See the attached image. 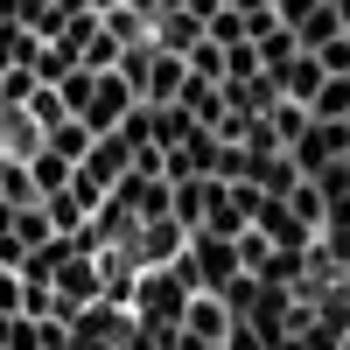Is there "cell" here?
<instances>
[{
	"label": "cell",
	"mask_w": 350,
	"mask_h": 350,
	"mask_svg": "<svg viewBox=\"0 0 350 350\" xmlns=\"http://www.w3.org/2000/svg\"><path fill=\"white\" fill-rule=\"evenodd\" d=\"M133 329H175L183 323V308H189V287L175 267H140L133 273Z\"/></svg>",
	"instance_id": "1"
},
{
	"label": "cell",
	"mask_w": 350,
	"mask_h": 350,
	"mask_svg": "<svg viewBox=\"0 0 350 350\" xmlns=\"http://www.w3.org/2000/svg\"><path fill=\"white\" fill-rule=\"evenodd\" d=\"M126 112H133V84H126L120 70H92V98H84L77 126H84V133H112Z\"/></svg>",
	"instance_id": "2"
},
{
	"label": "cell",
	"mask_w": 350,
	"mask_h": 350,
	"mask_svg": "<svg viewBox=\"0 0 350 350\" xmlns=\"http://www.w3.org/2000/svg\"><path fill=\"white\" fill-rule=\"evenodd\" d=\"M183 245H189V231L175 224V217H148V224H133V239H126L133 267H175Z\"/></svg>",
	"instance_id": "3"
},
{
	"label": "cell",
	"mask_w": 350,
	"mask_h": 350,
	"mask_svg": "<svg viewBox=\"0 0 350 350\" xmlns=\"http://www.w3.org/2000/svg\"><path fill=\"white\" fill-rule=\"evenodd\" d=\"M252 231H259V239H267V245H280V252H308V245H315V231H308V224H301L295 211H287L280 196H267V203H259Z\"/></svg>",
	"instance_id": "4"
},
{
	"label": "cell",
	"mask_w": 350,
	"mask_h": 350,
	"mask_svg": "<svg viewBox=\"0 0 350 350\" xmlns=\"http://www.w3.org/2000/svg\"><path fill=\"white\" fill-rule=\"evenodd\" d=\"M183 77H189V64H183V56H168V49H154V42H148V70H140V98H148V105H175V92H183Z\"/></svg>",
	"instance_id": "5"
},
{
	"label": "cell",
	"mask_w": 350,
	"mask_h": 350,
	"mask_svg": "<svg viewBox=\"0 0 350 350\" xmlns=\"http://www.w3.org/2000/svg\"><path fill=\"white\" fill-rule=\"evenodd\" d=\"M148 42H154V49H168V56H189V49L203 42V21H196L189 8H161V14H154V28H148Z\"/></svg>",
	"instance_id": "6"
},
{
	"label": "cell",
	"mask_w": 350,
	"mask_h": 350,
	"mask_svg": "<svg viewBox=\"0 0 350 350\" xmlns=\"http://www.w3.org/2000/svg\"><path fill=\"white\" fill-rule=\"evenodd\" d=\"M183 329H189V336H203V343H224L231 315H224V301H217V295H189V308H183Z\"/></svg>",
	"instance_id": "7"
},
{
	"label": "cell",
	"mask_w": 350,
	"mask_h": 350,
	"mask_svg": "<svg viewBox=\"0 0 350 350\" xmlns=\"http://www.w3.org/2000/svg\"><path fill=\"white\" fill-rule=\"evenodd\" d=\"M315 84H323V64H315L308 49H301L287 70H273V92H280V98H295V105H308V98H315Z\"/></svg>",
	"instance_id": "8"
},
{
	"label": "cell",
	"mask_w": 350,
	"mask_h": 350,
	"mask_svg": "<svg viewBox=\"0 0 350 350\" xmlns=\"http://www.w3.org/2000/svg\"><path fill=\"white\" fill-rule=\"evenodd\" d=\"M42 217H49V231H56V239H77V231L92 224V211H84V203H77L70 189H56V196H42Z\"/></svg>",
	"instance_id": "9"
},
{
	"label": "cell",
	"mask_w": 350,
	"mask_h": 350,
	"mask_svg": "<svg viewBox=\"0 0 350 350\" xmlns=\"http://www.w3.org/2000/svg\"><path fill=\"white\" fill-rule=\"evenodd\" d=\"M8 239H14L21 252H36L42 239H56L49 217H42V203H14V211H8Z\"/></svg>",
	"instance_id": "10"
},
{
	"label": "cell",
	"mask_w": 350,
	"mask_h": 350,
	"mask_svg": "<svg viewBox=\"0 0 350 350\" xmlns=\"http://www.w3.org/2000/svg\"><path fill=\"white\" fill-rule=\"evenodd\" d=\"M28 189H36V203H42V196H56V189H70V161L36 148V154H28Z\"/></svg>",
	"instance_id": "11"
},
{
	"label": "cell",
	"mask_w": 350,
	"mask_h": 350,
	"mask_svg": "<svg viewBox=\"0 0 350 350\" xmlns=\"http://www.w3.org/2000/svg\"><path fill=\"white\" fill-rule=\"evenodd\" d=\"M259 120H267V133L280 140V148H295V140H301V126H308V105L280 98V105H267V112H259Z\"/></svg>",
	"instance_id": "12"
},
{
	"label": "cell",
	"mask_w": 350,
	"mask_h": 350,
	"mask_svg": "<svg viewBox=\"0 0 350 350\" xmlns=\"http://www.w3.org/2000/svg\"><path fill=\"white\" fill-rule=\"evenodd\" d=\"M308 120H350V77H323V84H315Z\"/></svg>",
	"instance_id": "13"
},
{
	"label": "cell",
	"mask_w": 350,
	"mask_h": 350,
	"mask_svg": "<svg viewBox=\"0 0 350 350\" xmlns=\"http://www.w3.org/2000/svg\"><path fill=\"white\" fill-rule=\"evenodd\" d=\"M42 154H64V161L77 168L84 154H92V133H84L77 120H64V126H49V133H42Z\"/></svg>",
	"instance_id": "14"
},
{
	"label": "cell",
	"mask_w": 350,
	"mask_h": 350,
	"mask_svg": "<svg viewBox=\"0 0 350 350\" xmlns=\"http://www.w3.org/2000/svg\"><path fill=\"white\" fill-rule=\"evenodd\" d=\"M21 112H28V126H36V133H49V126H64V120H70V112H64V98H56V84H36Z\"/></svg>",
	"instance_id": "15"
},
{
	"label": "cell",
	"mask_w": 350,
	"mask_h": 350,
	"mask_svg": "<svg viewBox=\"0 0 350 350\" xmlns=\"http://www.w3.org/2000/svg\"><path fill=\"white\" fill-rule=\"evenodd\" d=\"M336 36H343V28H336V8H329V0H323V8H315V14L301 21V28H295V42H301L308 56L323 49V42H336Z\"/></svg>",
	"instance_id": "16"
},
{
	"label": "cell",
	"mask_w": 350,
	"mask_h": 350,
	"mask_svg": "<svg viewBox=\"0 0 350 350\" xmlns=\"http://www.w3.org/2000/svg\"><path fill=\"white\" fill-rule=\"evenodd\" d=\"M203 42H217V49H231V42H245V14H231V8H217L211 21H203Z\"/></svg>",
	"instance_id": "17"
},
{
	"label": "cell",
	"mask_w": 350,
	"mask_h": 350,
	"mask_svg": "<svg viewBox=\"0 0 350 350\" xmlns=\"http://www.w3.org/2000/svg\"><path fill=\"white\" fill-rule=\"evenodd\" d=\"M280 203H287V211H295L308 231H323V196H315V183H295V189H287Z\"/></svg>",
	"instance_id": "18"
},
{
	"label": "cell",
	"mask_w": 350,
	"mask_h": 350,
	"mask_svg": "<svg viewBox=\"0 0 350 350\" xmlns=\"http://www.w3.org/2000/svg\"><path fill=\"white\" fill-rule=\"evenodd\" d=\"M217 301H224V315H231V323H245V315H252V301H259V280H252V273H239Z\"/></svg>",
	"instance_id": "19"
},
{
	"label": "cell",
	"mask_w": 350,
	"mask_h": 350,
	"mask_svg": "<svg viewBox=\"0 0 350 350\" xmlns=\"http://www.w3.org/2000/svg\"><path fill=\"white\" fill-rule=\"evenodd\" d=\"M183 64H189V77H203V84H224V49H217V42H196Z\"/></svg>",
	"instance_id": "20"
},
{
	"label": "cell",
	"mask_w": 350,
	"mask_h": 350,
	"mask_svg": "<svg viewBox=\"0 0 350 350\" xmlns=\"http://www.w3.org/2000/svg\"><path fill=\"white\" fill-rule=\"evenodd\" d=\"M28 70H36V84H56V77H70L77 64H70L56 42H36V64H28Z\"/></svg>",
	"instance_id": "21"
},
{
	"label": "cell",
	"mask_w": 350,
	"mask_h": 350,
	"mask_svg": "<svg viewBox=\"0 0 350 350\" xmlns=\"http://www.w3.org/2000/svg\"><path fill=\"white\" fill-rule=\"evenodd\" d=\"M56 98H64V112L77 120V112H84V98H92V70H70V77H56Z\"/></svg>",
	"instance_id": "22"
},
{
	"label": "cell",
	"mask_w": 350,
	"mask_h": 350,
	"mask_svg": "<svg viewBox=\"0 0 350 350\" xmlns=\"http://www.w3.org/2000/svg\"><path fill=\"white\" fill-rule=\"evenodd\" d=\"M28 92H36V77H28V70H0V105H28Z\"/></svg>",
	"instance_id": "23"
},
{
	"label": "cell",
	"mask_w": 350,
	"mask_h": 350,
	"mask_svg": "<svg viewBox=\"0 0 350 350\" xmlns=\"http://www.w3.org/2000/svg\"><path fill=\"white\" fill-rule=\"evenodd\" d=\"M315 8H323V0H273V21H280V28H301Z\"/></svg>",
	"instance_id": "24"
},
{
	"label": "cell",
	"mask_w": 350,
	"mask_h": 350,
	"mask_svg": "<svg viewBox=\"0 0 350 350\" xmlns=\"http://www.w3.org/2000/svg\"><path fill=\"white\" fill-rule=\"evenodd\" d=\"M217 350H267V336H259V329H245V323H231Z\"/></svg>",
	"instance_id": "25"
},
{
	"label": "cell",
	"mask_w": 350,
	"mask_h": 350,
	"mask_svg": "<svg viewBox=\"0 0 350 350\" xmlns=\"http://www.w3.org/2000/svg\"><path fill=\"white\" fill-rule=\"evenodd\" d=\"M0 315H21V273L0 267Z\"/></svg>",
	"instance_id": "26"
},
{
	"label": "cell",
	"mask_w": 350,
	"mask_h": 350,
	"mask_svg": "<svg viewBox=\"0 0 350 350\" xmlns=\"http://www.w3.org/2000/svg\"><path fill=\"white\" fill-rule=\"evenodd\" d=\"M323 224H343V231H350V196H336V203H329V211H323Z\"/></svg>",
	"instance_id": "27"
},
{
	"label": "cell",
	"mask_w": 350,
	"mask_h": 350,
	"mask_svg": "<svg viewBox=\"0 0 350 350\" xmlns=\"http://www.w3.org/2000/svg\"><path fill=\"white\" fill-rule=\"evenodd\" d=\"M217 8H231V14H259L267 0H217Z\"/></svg>",
	"instance_id": "28"
},
{
	"label": "cell",
	"mask_w": 350,
	"mask_h": 350,
	"mask_svg": "<svg viewBox=\"0 0 350 350\" xmlns=\"http://www.w3.org/2000/svg\"><path fill=\"white\" fill-rule=\"evenodd\" d=\"M329 8H336V28H343V36H350V0H329Z\"/></svg>",
	"instance_id": "29"
},
{
	"label": "cell",
	"mask_w": 350,
	"mask_h": 350,
	"mask_svg": "<svg viewBox=\"0 0 350 350\" xmlns=\"http://www.w3.org/2000/svg\"><path fill=\"white\" fill-rule=\"evenodd\" d=\"M84 8H92V14H105V8H120V0H84Z\"/></svg>",
	"instance_id": "30"
},
{
	"label": "cell",
	"mask_w": 350,
	"mask_h": 350,
	"mask_svg": "<svg viewBox=\"0 0 350 350\" xmlns=\"http://www.w3.org/2000/svg\"><path fill=\"white\" fill-rule=\"evenodd\" d=\"M336 350H350V329H343V343H336Z\"/></svg>",
	"instance_id": "31"
},
{
	"label": "cell",
	"mask_w": 350,
	"mask_h": 350,
	"mask_svg": "<svg viewBox=\"0 0 350 350\" xmlns=\"http://www.w3.org/2000/svg\"><path fill=\"white\" fill-rule=\"evenodd\" d=\"M161 8H183V0H161Z\"/></svg>",
	"instance_id": "32"
},
{
	"label": "cell",
	"mask_w": 350,
	"mask_h": 350,
	"mask_svg": "<svg viewBox=\"0 0 350 350\" xmlns=\"http://www.w3.org/2000/svg\"><path fill=\"white\" fill-rule=\"evenodd\" d=\"M267 8H273V0H267Z\"/></svg>",
	"instance_id": "33"
}]
</instances>
